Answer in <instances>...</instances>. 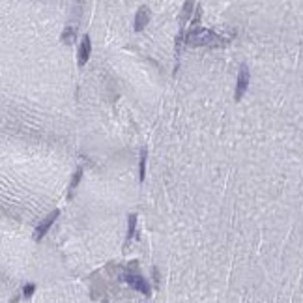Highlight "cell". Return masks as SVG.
Returning <instances> with one entry per match:
<instances>
[{
    "label": "cell",
    "mask_w": 303,
    "mask_h": 303,
    "mask_svg": "<svg viewBox=\"0 0 303 303\" xmlns=\"http://www.w3.org/2000/svg\"><path fill=\"white\" fill-rule=\"evenodd\" d=\"M217 34H213L212 30H202V29H195L187 32V43H193V45H217L219 43Z\"/></svg>",
    "instance_id": "6da1fadb"
},
{
    "label": "cell",
    "mask_w": 303,
    "mask_h": 303,
    "mask_svg": "<svg viewBox=\"0 0 303 303\" xmlns=\"http://www.w3.org/2000/svg\"><path fill=\"white\" fill-rule=\"evenodd\" d=\"M124 279H126V282L129 284V286H133L135 290H139V292H142L144 296H150V286L146 284V281L142 279L139 273H129V275H124Z\"/></svg>",
    "instance_id": "7a4b0ae2"
},
{
    "label": "cell",
    "mask_w": 303,
    "mask_h": 303,
    "mask_svg": "<svg viewBox=\"0 0 303 303\" xmlns=\"http://www.w3.org/2000/svg\"><path fill=\"white\" fill-rule=\"evenodd\" d=\"M247 86H249V70L245 66H241L240 73H238V83H236V101L241 99V96L247 90Z\"/></svg>",
    "instance_id": "3957f363"
},
{
    "label": "cell",
    "mask_w": 303,
    "mask_h": 303,
    "mask_svg": "<svg viewBox=\"0 0 303 303\" xmlns=\"http://www.w3.org/2000/svg\"><path fill=\"white\" fill-rule=\"evenodd\" d=\"M57 217H58V210H55V212L49 213L47 217L43 219L42 223L38 225V228H36V232H34V238H36V240H42L43 236L47 234V230H49V228H51V225L55 223V219H57Z\"/></svg>",
    "instance_id": "277c9868"
},
{
    "label": "cell",
    "mask_w": 303,
    "mask_h": 303,
    "mask_svg": "<svg viewBox=\"0 0 303 303\" xmlns=\"http://www.w3.org/2000/svg\"><path fill=\"white\" fill-rule=\"evenodd\" d=\"M148 23H150V8L148 6L139 8V12L135 15V30L141 32V30H144V27H146Z\"/></svg>",
    "instance_id": "5b68a950"
},
{
    "label": "cell",
    "mask_w": 303,
    "mask_h": 303,
    "mask_svg": "<svg viewBox=\"0 0 303 303\" xmlns=\"http://www.w3.org/2000/svg\"><path fill=\"white\" fill-rule=\"evenodd\" d=\"M90 53H92V42L88 36H85V40L81 43V49H79V66H85L88 62Z\"/></svg>",
    "instance_id": "8992f818"
},
{
    "label": "cell",
    "mask_w": 303,
    "mask_h": 303,
    "mask_svg": "<svg viewBox=\"0 0 303 303\" xmlns=\"http://www.w3.org/2000/svg\"><path fill=\"white\" fill-rule=\"evenodd\" d=\"M191 12H193V0H187V2H185V6H183L182 15H180V21H182V25H183V23H187V19L191 17Z\"/></svg>",
    "instance_id": "52a82bcc"
},
{
    "label": "cell",
    "mask_w": 303,
    "mask_h": 303,
    "mask_svg": "<svg viewBox=\"0 0 303 303\" xmlns=\"http://www.w3.org/2000/svg\"><path fill=\"white\" fill-rule=\"evenodd\" d=\"M81 176H83V169H77L75 170V174H73V178H71V183H70V195L73 193V189L79 185V182H81Z\"/></svg>",
    "instance_id": "ba28073f"
},
{
    "label": "cell",
    "mask_w": 303,
    "mask_h": 303,
    "mask_svg": "<svg viewBox=\"0 0 303 303\" xmlns=\"http://www.w3.org/2000/svg\"><path fill=\"white\" fill-rule=\"evenodd\" d=\"M139 172H141V182H144V176H146V150L141 152V167H139Z\"/></svg>",
    "instance_id": "9c48e42d"
},
{
    "label": "cell",
    "mask_w": 303,
    "mask_h": 303,
    "mask_svg": "<svg viewBox=\"0 0 303 303\" xmlns=\"http://www.w3.org/2000/svg\"><path fill=\"white\" fill-rule=\"evenodd\" d=\"M135 226H137V215L131 213L129 215V225H127V238H131L135 234Z\"/></svg>",
    "instance_id": "30bf717a"
},
{
    "label": "cell",
    "mask_w": 303,
    "mask_h": 303,
    "mask_svg": "<svg viewBox=\"0 0 303 303\" xmlns=\"http://www.w3.org/2000/svg\"><path fill=\"white\" fill-rule=\"evenodd\" d=\"M73 36H75V30L70 29V27H68V29L64 30L62 40H64V42H66V43H71V42H73Z\"/></svg>",
    "instance_id": "8fae6325"
},
{
    "label": "cell",
    "mask_w": 303,
    "mask_h": 303,
    "mask_svg": "<svg viewBox=\"0 0 303 303\" xmlns=\"http://www.w3.org/2000/svg\"><path fill=\"white\" fill-rule=\"evenodd\" d=\"M34 290H36L34 284H27V286L23 288V294H25V296H27V297H30V296H32V294H34Z\"/></svg>",
    "instance_id": "7c38bea8"
},
{
    "label": "cell",
    "mask_w": 303,
    "mask_h": 303,
    "mask_svg": "<svg viewBox=\"0 0 303 303\" xmlns=\"http://www.w3.org/2000/svg\"><path fill=\"white\" fill-rule=\"evenodd\" d=\"M200 23V8H197V14H195V19H193V27H198Z\"/></svg>",
    "instance_id": "4fadbf2b"
}]
</instances>
